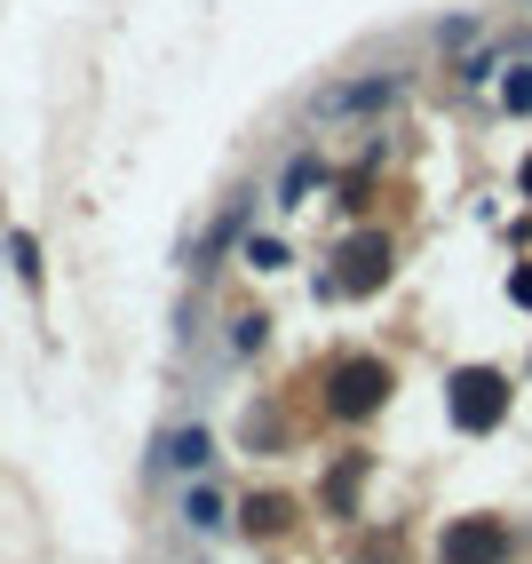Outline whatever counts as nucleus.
<instances>
[{
    "instance_id": "1",
    "label": "nucleus",
    "mask_w": 532,
    "mask_h": 564,
    "mask_svg": "<svg viewBox=\"0 0 532 564\" xmlns=\"http://www.w3.org/2000/svg\"><path fill=\"white\" fill-rule=\"evenodd\" d=\"M405 96V72H373V80H341L311 96V120H366V111H390Z\"/></svg>"
},
{
    "instance_id": "2",
    "label": "nucleus",
    "mask_w": 532,
    "mask_h": 564,
    "mask_svg": "<svg viewBox=\"0 0 532 564\" xmlns=\"http://www.w3.org/2000/svg\"><path fill=\"white\" fill-rule=\"evenodd\" d=\"M382 390H390V373L382 366H373V358H350V366H341L334 373V413H373V405H382Z\"/></svg>"
},
{
    "instance_id": "3",
    "label": "nucleus",
    "mask_w": 532,
    "mask_h": 564,
    "mask_svg": "<svg viewBox=\"0 0 532 564\" xmlns=\"http://www.w3.org/2000/svg\"><path fill=\"white\" fill-rule=\"evenodd\" d=\"M151 462H160V469H175V477H199L207 462H215V437L192 422V430H167L160 437V454H151Z\"/></svg>"
},
{
    "instance_id": "4",
    "label": "nucleus",
    "mask_w": 532,
    "mask_h": 564,
    "mask_svg": "<svg viewBox=\"0 0 532 564\" xmlns=\"http://www.w3.org/2000/svg\"><path fill=\"white\" fill-rule=\"evenodd\" d=\"M501 382H492V373H469V382H453V413H462V422L469 430H492V422H501Z\"/></svg>"
},
{
    "instance_id": "5",
    "label": "nucleus",
    "mask_w": 532,
    "mask_h": 564,
    "mask_svg": "<svg viewBox=\"0 0 532 564\" xmlns=\"http://www.w3.org/2000/svg\"><path fill=\"white\" fill-rule=\"evenodd\" d=\"M509 541L492 533V524H462V533H445V564H492Z\"/></svg>"
},
{
    "instance_id": "6",
    "label": "nucleus",
    "mask_w": 532,
    "mask_h": 564,
    "mask_svg": "<svg viewBox=\"0 0 532 564\" xmlns=\"http://www.w3.org/2000/svg\"><path fill=\"white\" fill-rule=\"evenodd\" d=\"M183 524H192V533H222V494L215 485H192V494H183Z\"/></svg>"
},
{
    "instance_id": "7",
    "label": "nucleus",
    "mask_w": 532,
    "mask_h": 564,
    "mask_svg": "<svg viewBox=\"0 0 532 564\" xmlns=\"http://www.w3.org/2000/svg\"><path fill=\"white\" fill-rule=\"evenodd\" d=\"M382 254H390L382 239H358V247H350V286H358V294L382 286Z\"/></svg>"
},
{
    "instance_id": "8",
    "label": "nucleus",
    "mask_w": 532,
    "mask_h": 564,
    "mask_svg": "<svg viewBox=\"0 0 532 564\" xmlns=\"http://www.w3.org/2000/svg\"><path fill=\"white\" fill-rule=\"evenodd\" d=\"M239 223H247V199H231V207H222V223H215V231H207V247H199V262H215L222 247H231V239H239Z\"/></svg>"
},
{
    "instance_id": "9",
    "label": "nucleus",
    "mask_w": 532,
    "mask_h": 564,
    "mask_svg": "<svg viewBox=\"0 0 532 564\" xmlns=\"http://www.w3.org/2000/svg\"><path fill=\"white\" fill-rule=\"evenodd\" d=\"M9 262H17V279H24V286H32V279H41V247H32L24 231L9 239Z\"/></svg>"
},
{
    "instance_id": "10",
    "label": "nucleus",
    "mask_w": 532,
    "mask_h": 564,
    "mask_svg": "<svg viewBox=\"0 0 532 564\" xmlns=\"http://www.w3.org/2000/svg\"><path fill=\"white\" fill-rule=\"evenodd\" d=\"M437 41H445V48H462V41H485V24H477V17H445V24H437Z\"/></svg>"
},
{
    "instance_id": "11",
    "label": "nucleus",
    "mask_w": 532,
    "mask_h": 564,
    "mask_svg": "<svg viewBox=\"0 0 532 564\" xmlns=\"http://www.w3.org/2000/svg\"><path fill=\"white\" fill-rule=\"evenodd\" d=\"M311 183H318V160H294V167H286V183H279V199H302Z\"/></svg>"
},
{
    "instance_id": "12",
    "label": "nucleus",
    "mask_w": 532,
    "mask_h": 564,
    "mask_svg": "<svg viewBox=\"0 0 532 564\" xmlns=\"http://www.w3.org/2000/svg\"><path fill=\"white\" fill-rule=\"evenodd\" d=\"M501 104H509V111H532V72H524V64H517V80L501 88Z\"/></svg>"
},
{
    "instance_id": "13",
    "label": "nucleus",
    "mask_w": 532,
    "mask_h": 564,
    "mask_svg": "<svg viewBox=\"0 0 532 564\" xmlns=\"http://www.w3.org/2000/svg\"><path fill=\"white\" fill-rule=\"evenodd\" d=\"M247 262H254V271H279L286 254H279V239H247Z\"/></svg>"
},
{
    "instance_id": "14",
    "label": "nucleus",
    "mask_w": 532,
    "mask_h": 564,
    "mask_svg": "<svg viewBox=\"0 0 532 564\" xmlns=\"http://www.w3.org/2000/svg\"><path fill=\"white\" fill-rule=\"evenodd\" d=\"M492 64H501V48H477V56L462 64V80H469V88H477V80H492Z\"/></svg>"
},
{
    "instance_id": "15",
    "label": "nucleus",
    "mask_w": 532,
    "mask_h": 564,
    "mask_svg": "<svg viewBox=\"0 0 532 564\" xmlns=\"http://www.w3.org/2000/svg\"><path fill=\"white\" fill-rule=\"evenodd\" d=\"M517 294H524V303H532V271H517Z\"/></svg>"
}]
</instances>
